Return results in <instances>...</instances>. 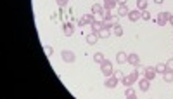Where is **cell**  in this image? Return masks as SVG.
I'll return each mask as SVG.
<instances>
[{
	"label": "cell",
	"instance_id": "obj_11",
	"mask_svg": "<svg viewBox=\"0 0 173 99\" xmlns=\"http://www.w3.org/2000/svg\"><path fill=\"white\" fill-rule=\"evenodd\" d=\"M86 42L90 43V45H94V43H97V42H99V35L95 33V31H92V33H88V35H86Z\"/></svg>",
	"mask_w": 173,
	"mask_h": 99
},
{
	"label": "cell",
	"instance_id": "obj_20",
	"mask_svg": "<svg viewBox=\"0 0 173 99\" xmlns=\"http://www.w3.org/2000/svg\"><path fill=\"white\" fill-rule=\"evenodd\" d=\"M100 16H102V21H109V19H111V17H112V14H111V9H104Z\"/></svg>",
	"mask_w": 173,
	"mask_h": 99
},
{
	"label": "cell",
	"instance_id": "obj_7",
	"mask_svg": "<svg viewBox=\"0 0 173 99\" xmlns=\"http://www.w3.org/2000/svg\"><path fill=\"white\" fill-rule=\"evenodd\" d=\"M138 87H140V91H144V92H147L149 91V87H151V80H149V78H140V80H138Z\"/></svg>",
	"mask_w": 173,
	"mask_h": 99
},
{
	"label": "cell",
	"instance_id": "obj_6",
	"mask_svg": "<svg viewBox=\"0 0 173 99\" xmlns=\"http://www.w3.org/2000/svg\"><path fill=\"white\" fill-rule=\"evenodd\" d=\"M73 31H74L73 23H64V25H62V35H64V37H71Z\"/></svg>",
	"mask_w": 173,
	"mask_h": 99
},
{
	"label": "cell",
	"instance_id": "obj_17",
	"mask_svg": "<svg viewBox=\"0 0 173 99\" xmlns=\"http://www.w3.org/2000/svg\"><path fill=\"white\" fill-rule=\"evenodd\" d=\"M125 97H128V99H135V97H137V94H135V91L132 89V87H126V89H125Z\"/></svg>",
	"mask_w": 173,
	"mask_h": 99
},
{
	"label": "cell",
	"instance_id": "obj_23",
	"mask_svg": "<svg viewBox=\"0 0 173 99\" xmlns=\"http://www.w3.org/2000/svg\"><path fill=\"white\" fill-rule=\"evenodd\" d=\"M111 33H112V31H109V30H106V28H102V30H100L97 35H99V38H108Z\"/></svg>",
	"mask_w": 173,
	"mask_h": 99
},
{
	"label": "cell",
	"instance_id": "obj_9",
	"mask_svg": "<svg viewBox=\"0 0 173 99\" xmlns=\"http://www.w3.org/2000/svg\"><path fill=\"white\" fill-rule=\"evenodd\" d=\"M126 63H130L132 66H138L140 65V57H138V54L132 52V54H128V61H126Z\"/></svg>",
	"mask_w": 173,
	"mask_h": 99
},
{
	"label": "cell",
	"instance_id": "obj_15",
	"mask_svg": "<svg viewBox=\"0 0 173 99\" xmlns=\"http://www.w3.org/2000/svg\"><path fill=\"white\" fill-rule=\"evenodd\" d=\"M118 7V0H104V9H114Z\"/></svg>",
	"mask_w": 173,
	"mask_h": 99
},
{
	"label": "cell",
	"instance_id": "obj_19",
	"mask_svg": "<svg viewBox=\"0 0 173 99\" xmlns=\"http://www.w3.org/2000/svg\"><path fill=\"white\" fill-rule=\"evenodd\" d=\"M128 9H126V5H118V17L120 16H128Z\"/></svg>",
	"mask_w": 173,
	"mask_h": 99
},
{
	"label": "cell",
	"instance_id": "obj_18",
	"mask_svg": "<svg viewBox=\"0 0 173 99\" xmlns=\"http://www.w3.org/2000/svg\"><path fill=\"white\" fill-rule=\"evenodd\" d=\"M90 26H92V31H95V33H99V31L102 30V21H94Z\"/></svg>",
	"mask_w": 173,
	"mask_h": 99
},
{
	"label": "cell",
	"instance_id": "obj_16",
	"mask_svg": "<svg viewBox=\"0 0 173 99\" xmlns=\"http://www.w3.org/2000/svg\"><path fill=\"white\" fill-rule=\"evenodd\" d=\"M163 80H164V82H173V71H171V70H166V71H164V73H163Z\"/></svg>",
	"mask_w": 173,
	"mask_h": 99
},
{
	"label": "cell",
	"instance_id": "obj_30",
	"mask_svg": "<svg viewBox=\"0 0 173 99\" xmlns=\"http://www.w3.org/2000/svg\"><path fill=\"white\" fill-rule=\"evenodd\" d=\"M56 2L59 7H66V5H68V0H56Z\"/></svg>",
	"mask_w": 173,
	"mask_h": 99
},
{
	"label": "cell",
	"instance_id": "obj_12",
	"mask_svg": "<svg viewBox=\"0 0 173 99\" xmlns=\"http://www.w3.org/2000/svg\"><path fill=\"white\" fill-rule=\"evenodd\" d=\"M102 11H104V5H100V4H94V5H92V14H95V16H100Z\"/></svg>",
	"mask_w": 173,
	"mask_h": 99
},
{
	"label": "cell",
	"instance_id": "obj_24",
	"mask_svg": "<svg viewBox=\"0 0 173 99\" xmlns=\"http://www.w3.org/2000/svg\"><path fill=\"white\" fill-rule=\"evenodd\" d=\"M121 83H123L125 87H132V83H133V82H132V78H130V75H128V77L121 78Z\"/></svg>",
	"mask_w": 173,
	"mask_h": 99
},
{
	"label": "cell",
	"instance_id": "obj_2",
	"mask_svg": "<svg viewBox=\"0 0 173 99\" xmlns=\"http://www.w3.org/2000/svg\"><path fill=\"white\" fill-rule=\"evenodd\" d=\"M95 21V14H86V16H82L78 19V26H85V25H92Z\"/></svg>",
	"mask_w": 173,
	"mask_h": 99
},
{
	"label": "cell",
	"instance_id": "obj_29",
	"mask_svg": "<svg viewBox=\"0 0 173 99\" xmlns=\"http://www.w3.org/2000/svg\"><path fill=\"white\" fill-rule=\"evenodd\" d=\"M166 68H168V70H171V71H173V57H170V59L166 61Z\"/></svg>",
	"mask_w": 173,
	"mask_h": 99
},
{
	"label": "cell",
	"instance_id": "obj_22",
	"mask_svg": "<svg viewBox=\"0 0 173 99\" xmlns=\"http://www.w3.org/2000/svg\"><path fill=\"white\" fill-rule=\"evenodd\" d=\"M137 9L138 11H146L147 9V0H137Z\"/></svg>",
	"mask_w": 173,
	"mask_h": 99
},
{
	"label": "cell",
	"instance_id": "obj_28",
	"mask_svg": "<svg viewBox=\"0 0 173 99\" xmlns=\"http://www.w3.org/2000/svg\"><path fill=\"white\" fill-rule=\"evenodd\" d=\"M142 19H144V21H149V19H151V12H149L147 9H146V11H142Z\"/></svg>",
	"mask_w": 173,
	"mask_h": 99
},
{
	"label": "cell",
	"instance_id": "obj_32",
	"mask_svg": "<svg viewBox=\"0 0 173 99\" xmlns=\"http://www.w3.org/2000/svg\"><path fill=\"white\" fill-rule=\"evenodd\" d=\"M126 2L128 0H118V5H126Z\"/></svg>",
	"mask_w": 173,
	"mask_h": 99
},
{
	"label": "cell",
	"instance_id": "obj_27",
	"mask_svg": "<svg viewBox=\"0 0 173 99\" xmlns=\"http://www.w3.org/2000/svg\"><path fill=\"white\" fill-rule=\"evenodd\" d=\"M43 51H45V54H47V57H50L52 54H54V49H52L50 45H45V47H43Z\"/></svg>",
	"mask_w": 173,
	"mask_h": 99
},
{
	"label": "cell",
	"instance_id": "obj_21",
	"mask_svg": "<svg viewBox=\"0 0 173 99\" xmlns=\"http://www.w3.org/2000/svg\"><path fill=\"white\" fill-rule=\"evenodd\" d=\"M94 61L100 65V63H104V61H106V57H104L102 52H95V54H94Z\"/></svg>",
	"mask_w": 173,
	"mask_h": 99
},
{
	"label": "cell",
	"instance_id": "obj_8",
	"mask_svg": "<svg viewBox=\"0 0 173 99\" xmlns=\"http://www.w3.org/2000/svg\"><path fill=\"white\" fill-rule=\"evenodd\" d=\"M144 77L146 78H149V80H152V78L156 77V73H158V71H156V68H152V66H147V68H144Z\"/></svg>",
	"mask_w": 173,
	"mask_h": 99
},
{
	"label": "cell",
	"instance_id": "obj_34",
	"mask_svg": "<svg viewBox=\"0 0 173 99\" xmlns=\"http://www.w3.org/2000/svg\"><path fill=\"white\" fill-rule=\"evenodd\" d=\"M156 4H163V0H154Z\"/></svg>",
	"mask_w": 173,
	"mask_h": 99
},
{
	"label": "cell",
	"instance_id": "obj_5",
	"mask_svg": "<svg viewBox=\"0 0 173 99\" xmlns=\"http://www.w3.org/2000/svg\"><path fill=\"white\" fill-rule=\"evenodd\" d=\"M126 17H128L132 23H135V21H138V19H142V11H138V9L137 11H130Z\"/></svg>",
	"mask_w": 173,
	"mask_h": 99
},
{
	"label": "cell",
	"instance_id": "obj_25",
	"mask_svg": "<svg viewBox=\"0 0 173 99\" xmlns=\"http://www.w3.org/2000/svg\"><path fill=\"white\" fill-rule=\"evenodd\" d=\"M166 63H159V65L156 66V71H158V73H164V71H166Z\"/></svg>",
	"mask_w": 173,
	"mask_h": 99
},
{
	"label": "cell",
	"instance_id": "obj_13",
	"mask_svg": "<svg viewBox=\"0 0 173 99\" xmlns=\"http://www.w3.org/2000/svg\"><path fill=\"white\" fill-rule=\"evenodd\" d=\"M116 61H118V63H120V65H121V63H126V61H128V54H125V52H118V54H116Z\"/></svg>",
	"mask_w": 173,
	"mask_h": 99
},
{
	"label": "cell",
	"instance_id": "obj_31",
	"mask_svg": "<svg viewBox=\"0 0 173 99\" xmlns=\"http://www.w3.org/2000/svg\"><path fill=\"white\" fill-rule=\"evenodd\" d=\"M112 75H114V77H116L118 80H120V82H121V78H123V73H121V71H114V73H112Z\"/></svg>",
	"mask_w": 173,
	"mask_h": 99
},
{
	"label": "cell",
	"instance_id": "obj_1",
	"mask_svg": "<svg viewBox=\"0 0 173 99\" xmlns=\"http://www.w3.org/2000/svg\"><path fill=\"white\" fill-rule=\"evenodd\" d=\"M100 71H102L106 77H111L112 73H114V70H112V63L111 61H104V63H100Z\"/></svg>",
	"mask_w": 173,
	"mask_h": 99
},
{
	"label": "cell",
	"instance_id": "obj_26",
	"mask_svg": "<svg viewBox=\"0 0 173 99\" xmlns=\"http://www.w3.org/2000/svg\"><path fill=\"white\" fill-rule=\"evenodd\" d=\"M112 26H114V23L109 19V21H102V28H106V30H111Z\"/></svg>",
	"mask_w": 173,
	"mask_h": 99
},
{
	"label": "cell",
	"instance_id": "obj_14",
	"mask_svg": "<svg viewBox=\"0 0 173 99\" xmlns=\"http://www.w3.org/2000/svg\"><path fill=\"white\" fill-rule=\"evenodd\" d=\"M111 30H112V35H116V37L123 35V28H121V25H118V23H114V26H112Z\"/></svg>",
	"mask_w": 173,
	"mask_h": 99
},
{
	"label": "cell",
	"instance_id": "obj_4",
	"mask_svg": "<svg viewBox=\"0 0 173 99\" xmlns=\"http://www.w3.org/2000/svg\"><path fill=\"white\" fill-rule=\"evenodd\" d=\"M170 16H171L170 12H159V14H158V17H156V23H158L159 26H164L166 23H168Z\"/></svg>",
	"mask_w": 173,
	"mask_h": 99
},
{
	"label": "cell",
	"instance_id": "obj_10",
	"mask_svg": "<svg viewBox=\"0 0 173 99\" xmlns=\"http://www.w3.org/2000/svg\"><path fill=\"white\" fill-rule=\"evenodd\" d=\"M118 82H120V80H118L114 75H111V77H108V80H106V87H108V89H114V87L118 85Z\"/></svg>",
	"mask_w": 173,
	"mask_h": 99
},
{
	"label": "cell",
	"instance_id": "obj_33",
	"mask_svg": "<svg viewBox=\"0 0 173 99\" xmlns=\"http://www.w3.org/2000/svg\"><path fill=\"white\" fill-rule=\"evenodd\" d=\"M168 23H170V25H171V26H173V14H171V16H170V19H168Z\"/></svg>",
	"mask_w": 173,
	"mask_h": 99
},
{
	"label": "cell",
	"instance_id": "obj_3",
	"mask_svg": "<svg viewBox=\"0 0 173 99\" xmlns=\"http://www.w3.org/2000/svg\"><path fill=\"white\" fill-rule=\"evenodd\" d=\"M61 57H62L64 63H73V61L76 59V54H74L73 51H62L61 52Z\"/></svg>",
	"mask_w": 173,
	"mask_h": 99
}]
</instances>
